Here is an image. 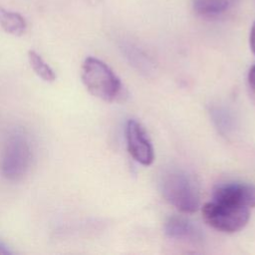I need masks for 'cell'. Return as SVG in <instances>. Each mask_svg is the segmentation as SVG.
I'll return each instance as SVG.
<instances>
[{"instance_id":"obj_7","label":"cell","mask_w":255,"mask_h":255,"mask_svg":"<svg viewBox=\"0 0 255 255\" xmlns=\"http://www.w3.org/2000/svg\"><path fill=\"white\" fill-rule=\"evenodd\" d=\"M167 237L189 243H199L203 240L201 229L192 221L181 216H171L164 224Z\"/></svg>"},{"instance_id":"obj_11","label":"cell","mask_w":255,"mask_h":255,"mask_svg":"<svg viewBox=\"0 0 255 255\" xmlns=\"http://www.w3.org/2000/svg\"><path fill=\"white\" fill-rule=\"evenodd\" d=\"M213 122L215 123L217 128L222 133L229 132L233 128V118L231 114L224 108L216 107L211 111Z\"/></svg>"},{"instance_id":"obj_5","label":"cell","mask_w":255,"mask_h":255,"mask_svg":"<svg viewBox=\"0 0 255 255\" xmlns=\"http://www.w3.org/2000/svg\"><path fill=\"white\" fill-rule=\"evenodd\" d=\"M127 145L132 158L142 165H150L154 159L153 146L142 126L135 120H129L126 127Z\"/></svg>"},{"instance_id":"obj_14","label":"cell","mask_w":255,"mask_h":255,"mask_svg":"<svg viewBox=\"0 0 255 255\" xmlns=\"http://www.w3.org/2000/svg\"><path fill=\"white\" fill-rule=\"evenodd\" d=\"M8 254H12V251L9 249V247L5 243L0 241V255H8Z\"/></svg>"},{"instance_id":"obj_12","label":"cell","mask_w":255,"mask_h":255,"mask_svg":"<svg viewBox=\"0 0 255 255\" xmlns=\"http://www.w3.org/2000/svg\"><path fill=\"white\" fill-rule=\"evenodd\" d=\"M248 83L250 87L255 90V65L252 66L248 73Z\"/></svg>"},{"instance_id":"obj_4","label":"cell","mask_w":255,"mask_h":255,"mask_svg":"<svg viewBox=\"0 0 255 255\" xmlns=\"http://www.w3.org/2000/svg\"><path fill=\"white\" fill-rule=\"evenodd\" d=\"M202 216L212 228L225 233H234L246 226L250 213L249 208L212 200L203 205Z\"/></svg>"},{"instance_id":"obj_9","label":"cell","mask_w":255,"mask_h":255,"mask_svg":"<svg viewBox=\"0 0 255 255\" xmlns=\"http://www.w3.org/2000/svg\"><path fill=\"white\" fill-rule=\"evenodd\" d=\"M0 26L13 36H21L25 33L27 24L25 19L17 12L7 10L0 6Z\"/></svg>"},{"instance_id":"obj_2","label":"cell","mask_w":255,"mask_h":255,"mask_svg":"<svg viewBox=\"0 0 255 255\" xmlns=\"http://www.w3.org/2000/svg\"><path fill=\"white\" fill-rule=\"evenodd\" d=\"M81 77L87 90L102 101L114 102L122 93L121 80L106 63L97 58L88 57L84 61Z\"/></svg>"},{"instance_id":"obj_10","label":"cell","mask_w":255,"mask_h":255,"mask_svg":"<svg viewBox=\"0 0 255 255\" xmlns=\"http://www.w3.org/2000/svg\"><path fill=\"white\" fill-rule=\"evenodd\" d=\"M28 59L29 63L33 69V71L36 73V75L41 78L43 81L51 83L54 82L56 79V75L52 68L42 59V57L36 53L33 50H30L28 52Z\"/></svg>"},{"instance_id":"obj_8","label":"cell","mask_w":255,"mask_h":255,"mask_svg":"<svg viewBox=\"0 0 255 255\" xmlns=\"http://www.w3.org/2000/svg\"><path fill=\"white\" fill-rule=\"evenodd\" d=\"M235 0H192L194 11L203 17H216L225 13Z\"/></svg>"},{"instance_id":"obj_13","label":"cell","mask_w":255,"mask_h":255,"mask_svg":"<svg viewBox=\"0 0 255 255\" xmlns=\"http://www.w3.org/2000/svg\"><path fill=\"white\" fill-rule=\"evenodd\" d=\"M249 42H250L251 50H252V51H253V53L255 54V22L253 23V25H252V27H251Z\"/></svg>"},{"instance_id":"obj_6","label":"cell","mask_w":255,"mask_h":255,"mask_svg":"<svg viewBox=\"0 0 255 255\" xmlns=\"http://www.w3.org/2000/svg\"><path fill=\"white\" fill-rule=\"evenodd\" d=\"M213 200L239 207H254L255 185L244 182H226L219 184L214 189Z\"/></svg>"},{"instance_id":"obj_1","label":"cell","mask_w":255,"mask_h":255,"mask_svg":"<svg viewBox=\"0 0 255 255\" xmlns=\"http://www.w3.org/2000/svg\"><path fill=\"white\" fill-rule=\"evenodd\" d=\"M159 188L164 199L182 213L195 212L200 204L199 185L193 175L172 168L163 172Z\"/></svg>"},{"instance_id":"obj_3","label":"cell","mask_w":255,"mask_h":255,"mask_svg":"<svg viewBox=\"0 0 255 255\" xmlns=\"http://www.w3.org/2000/svg\"><path fill=\"white\" fill-rule=\"evenodd\" d=\"M32 161V149L26 133L14 129L6 140L0 168L2 175L11 181L22 179L28 172Z\"/></svg>"}]
</instances>
